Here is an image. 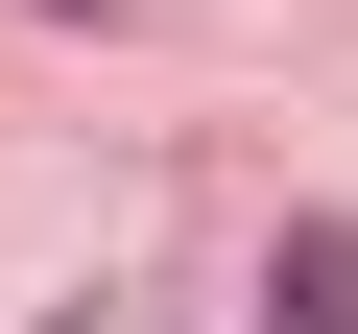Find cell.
Masks as SVG:
<instances>
[{"label": "cell", "mask_w": 358, "mask_h": 334, "mask_svg": "<svg viewBox=\"0 0 358 334\" xmlns=\"http://www.w3.org/2000/svg\"><path fill=\"white\" fill-rule=\"evenodd\" d=\"M263 334H358V215H287L263 239Z\"/></svg>", "instance_id": "1"}]
</instances>
